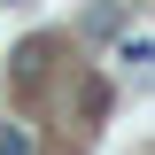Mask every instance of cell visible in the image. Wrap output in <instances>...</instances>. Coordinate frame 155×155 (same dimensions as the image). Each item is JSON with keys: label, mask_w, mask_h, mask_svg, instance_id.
<instances>
[{"label": "cell", "mask_w": 155, "mask_h": 155, "mask_svg": "<svg viewBox=\"0 0 155 155\" xmlns=\"http://www.w3.org/2000/svg\"><path fill=\"white\" fill-rule=\"evenodd\" d=\"M8 8H16V0H8Z\"/></svg>", "instance_id": "obj_2"}, {"label": "cell", "mask_w": 155, "mask_h": 155, "mask_svg": "<svg viewBox=\"0 0 155 155\" xmlns=\"http://www.w3.org/2000/svg\"><path fill=\"white\" fill-rule=\"evenodd\" d=\"M0 155H31V140L23 132H0Z\"/></svg>", "instance_id": "obj_1"}]
</instances>
